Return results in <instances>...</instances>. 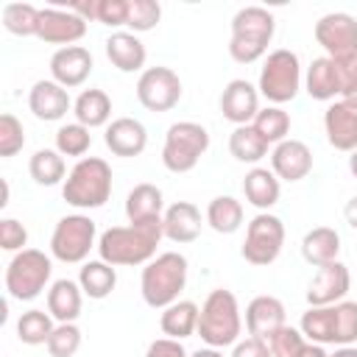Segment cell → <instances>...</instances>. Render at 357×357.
<instances>
[{
  "label": "cell",
  "instance_id": "6da1fadb",
  "mask_svg": "<svg viewBox=\"0 0 357 357\" xmlns=\"http://www.w3.org/2000/svg\"><path fill=\"white\" fill-rule=\"evenodd\" d=\"M165 237L162 223H128L112 226L98 237V254L109 265H148L156 257V245Z\"/></svg>",
  "mask_w": 357,
  "mask_h": 357
},
{
  "label": "cell",
  "instance_id": "7a4b0ae2",
  "mask_svg": "<svg viewBox=\"0 0 357 357\" xmlns=\"http://www.w3.org/2000/svg\"><path fill=\"white\" fill-rule=\"evenodd\" d=\"M301 335L318 346H351L357 340V301L310 307L298 324Z\"/></svg>",
  "mask_w": 357,
  "mask_h": 357
},
{
  "label": "cell",
  "instance_id": "3957f363",
  "mask_svg": "<svg viewBox=\"0 0 357 357\" xmlns=\"http://www.w3.org/2000/svg\"><path fill=\"white\" fill-rule=\"evenodd\" d=\"M276 31V20L262 6H245L231 17V39L229 56L237 64H254L265 56Z\"/></svg>",
  "mask_w": 357,
  "mask_h": 357
},
{
  "label": "cell",
  "instance_id": "277c9868",
  "mask_svg": "<svg viewBox=\"0 0 357 357\" xmlns=\"http://www.w3.org/2000/svg\"><path fill=\"white\" fill-rule=\"evenodd\" d=\"M184 284H187V257L178 251H165L153 257L139 276L142 301L153 310H165L173 301H178Z\"/></svg>",
  "mask_w": 357,
  "mask_h": 357
},
{
  "label": "cell",
  "instance_id": "5b68a950",
  "mask_svg": "<svg viewBox=\"0 0 357 357\" xmlns=\"http://www.w3.org/2000/svg\"><path fill=\"white\" fill-rule=\"evenodd\" d=\"M61 195L75 209H98L112 195V167L100 156H84L67 173Z\"/></svg>",
  "mask_w": 357,
  "mask_h": 357
},
{
  "label": "cell",
  "instance_id": "8992f818",
  "mask_svg": "<svg viewBox=\"0 0 357 357\" xmlns=\"http://www.w3.org/2000/svg\"><path fill=\"white\" fill-rule=\"evenodd\" d=\"M243 332V318H240V304L231 290H212L206 301L201 304L198 315V335L206 346L212 349H226L234 346Z\"/></svg>",
  "mask_w": 357,
  "mask_h": 357
},
{
  "label": "cell",
  "instance_id": "52a82bcc",
  "mask_svg": "<svg viewBox=\"0 0 357 357\" xmlns=\"http://www.w3.org/2000/svg\"><path fill=\"white\" fill-rule=\"evenodd\" d=\"M206 151H209V131L201 123L178 120L165 134L162 165L170 173H190Z\"/></svg>",
  "mask_w": 357,
  "mask_h": 357
},
{
  "label": "cell",
  "instance_id": "ba28073f",
  "mask_svg": "<svg viewBox=\"0 0 357 357\" xmlns=\"http://www.w3.org/2000/svg\"><path fill=\"white\" fill-rule=\"evenodd\" d=\"M53 262L39 248H22L6 265V290L17 301H33L50 282Z\"/></svg>",
  "mask_w": 357,
  "mask_h": 357
},
{
  "label": "cell",
  "instance_id": "9c48e42d",
  "mask_svg": "<svg viewBox=\"0 0 357 357\" xmlns=\"http://www.w3.org/2000/svg\"><path fill=\"white\" fill-rule=\"evenodd\" d=\"M257 89L273 106L293 100L301 89V61H298V56L287 47H279V50L268 53V59L259 70V86Z\"/></svg>",
  "mask_w": 357,
  "mask_h": 357
},
{
  "label": "cell",
  "instance_id": "30bf717a",
  "mask_svg": "<svg viewBox=\"0 0 357 357\" xmlns=\"http://www.w3.org/2000/svg\"><path fill=\"white\" fill-rule=\"evenodd\" d=\"M95 237H98V226L89 215H81V212L64 215L50 234V254L67 265L84 262L95 248Z\"/></svg>",
  "mask_w": 357,
  "mask_h": 357
},
{
  "label": "cell",
  "instance_id": "8fae6325",
  "mask_svg": "<svg viewBox=\"0 0 357 357\" xmlns=\"http://www.w3.org/2000/svg\"><path fill=\"white\" fill-rule=\"evenodd\" d=\"M282 245H284V223L271 212H259L251 218V223L245 229V243H243L240 254L248 265L262 268V265H271L279 259Z\"/></svg>",
  "mask_w": 357,
  "mask_h": 357
},
{
  "label": "cell",
  "instance_id": "7c38bea8",
  "mask_svg": "<svg viewBox=\"0 0 357 357\" xmlns=\"http://www.w3.org/2000/svg\"><path fill=\"white\" fill-rule=\"evenodd\" d=\"M315 42L326 50L332 61L357 59V20L346 11H329L315 22Z\"/></svg>",
  "mask_w": 357,
  "mask_h": 357
},
{
  "label": "cell",
  "instance_id": "4fadbf2b",
  "mask_svg": "<svg viewBox=\"0 0 357 357\" xmlns=\"http://www.w3.org/2000/svg\"><path fill=\"white\" fill-rule=\"evenodd\" d=\"M181 78L170 67H148L137 81V100L148 112H170L181 100Z\"/></svg>",
  "mask_w": 357,
  "mask_h": 357
},
{
  "label": "cell",
  "instance_id": "5bb4252c",
  "mask_svg": "<svg viewBox=\"0 0 357 357\" xmlns=\"http://www.w3.org/2000/svg\"><path fill=\"white\" fill-rule=\"evenodd\" d=\"M349 284H351V276H349V268L340 259H335L329 265H321L318 273L312 276L310 287H307V304L310 307L337 304V301L346 298Z\"/></svg>",
  "mask_w": 357,
  "mask_h": 357
},
{
  "label": "cell",
  "instance_id": "9a60e30c",
  "mask_svg": "<svg viewBox=\"0 0 357 357\" xmlns=\"http://www.w3.org/2000/svg\"><path fill=\"white\" fill-rule=\"evenodd\" d=\"M86 33V20L73 14L70 8H42L39 11V39L47 45L70 47Z\"/></svg>",
  "mask_w": 357,
  "mask_h": 357
},
{
  "label": "cell",
  "instance_id": "2e32d148",
  "mask_svg": "<svg viewBox=\"0 0 357 357\" xmlns=\"http://www.w3.org/2000/svg\"><path fill=\"white\" fill-rule=\"evenodd\" d=\"M220 112L234 126H251L259 112V89L245 78L229 81L220 92Z\"/></svg>",
  "mask_w": 357,
  "mask_h": 357
},
{
  "label": "cell",
  "instance_id": "e0dca14e",
  "mask_svg": "<svg viewBox=\"0 0 357 357\" xmlns=\"http://www.w3.org/2000/svg\"><path fill=\"white\" fill-rule=\"evenodd\" d=\"M95 61H92V53L81 45H70V47H59L53 56H50V78L56 84H61L64 89H73V86H81L89 73H92Z\"/></svg>",
  "mask_w": 357,
  "mask_h": 357
},
{
  "label": "cell",
  "instance_id": "ac0fdd59",
  "mask_svg": "<svg viewBox=\"0 0 357 357\" xmlns=\"http://www.w3.org/2000/svg\"><path fill=\"white\" fill-rule=\"evenodd\" d=\"M271 170L279 181H301L312 170V151L301 139H284L273 145L271 153Z\"/></svg>",
  "mask_w": 357,
  "mask_h": 357
},
{
  "label": "cell",
  "instance_id": "d6986e66",
  "mask_svg": "<svg viewBox=\"0 0 357 357\" xmlns=\"http://www.w3.org/2000/svg\"><path fill=\"white\" fill-rule=\"evenodd\" d=\"M28 109L33 112L36 120H45V123H56L61 120L70 109H73V100H70V92L56 84L53 78H45V81H36L28 92Z\"/></svg>",
  "mask_w": 357,
  "mask_h": 357
},
{
  "label": "cell",
  "instance_id": "ffe728a7",
  "mask_svg": "<svg viewBox=\"0 0 357 357\" xmlns=\"http://www.w3.org/2000/svg\"><path fill=\"white\" fill-rule=\"evenodd\" d=\"M324 131L335 151H357V109L346 106L343 100H332L324 112Z\"/></svg>",
  "mask_w": 357,
  "mask_h": 357
},
{
  "label": "cell",
  "instance_id": "44dd1931",
  "mask_svg": "<svg viewBox=\"0 0 357 357\" xmlns=\"http://www.w3.org/2000/svg\"><path fill=\"white\" fill-rule=\"evenodd\" d=\"M284 326V304L276 296H257L245 307V329L251 337L271 340Z\"/></svg>",
  "mask_w": 357,
  "mask_h": 357
},
{
  "label": "cell",
  "instance_id": "7402d4cb",
  "mask_svg": "<svg viewBox=\"0 0 357 357\" xmlns=\"http://www.w3.org/2000/svg\"><path fill=\"white\" fill-rule=\"evenodd\" d=\"M103 142L106 148L114 153V156H123V159H131V156H139L148 145V131L139 120L134 117H117L106 126V134H103Z\"/></svg>",
  "mask_w": 357,
  "mask_h": 357
},
{
  "label": "cell",
  "instance_id": "603a6c76",
  "mask_svg": "<svg viewBox=\"0 0 357 357\" xmlns=\"http://www.w3.org/2000/svg\"><path fill=\"white\" fill-rule=\"evenodd\" d=\"M126 218L128 223L145 226V223H162L165 218V198L156 184H137L126 195Z\"/></svg>",
  "mask_w": 357,
  "mask_h": 357
},
{
  "label": "cell",
  "instance_id": "cb8c5ba5",
  "mask_svg": "<svg viewBox=\"0 0 357 357\" xmlns=\"http://www.w3.org/2000/svg\"><path fill=\"white\" fill-rule=\"evenodd\" d=\"M201 209L190 201H176L165 209L162 218V231L173 243H192L201 234Z\"/></svg>",
  "mask_w": 357,
  "mask_h": 357
},
{
  "label": "cell",
  "instance_id": "d4e9b609",
  "mask_svg": "<svg viewBox=\"0 0 357 357\" xmlns=\"http://www.w3.org/2000/svg\"><path fill=\"white\" fill-rule=\"evenodd\" d=\"M106 59L120 70V73H139L145 67L148 50L139 42L137 33L131 31H114L106 39Z\"/></svg>",
  "mask_w": 357,
  "mask_h": 357
},
{
  "label": "cell",
  "instance_id": "484cf974",
  "mask_svg": "<svg viewBox=\"0 0 357 357\" xmlns=\"http://www.w3.org/2000/svg\"><path fill=\"white\" fill-rule=\"evenodd\" d=\"M304 89L312 100H335L340 98V70L337 61H332L329 56L312 59V64L307 67L304 75Z\"/></svg>",
  "mask_w": 357,
  "mask_h": 357
},
{
  "label": "cell",
  "instance_id": "4316f807",
  "mask_svg": "<svg viewBox=\"0 0 357 357\" xmlns=\"http://www.w3.org/2000/svg\"><path fill=\"white\" fill-rule=\"evenodd\" d=\"M243 192H245V201L251 206H257L259 212H268L279 201L282 184H279V178H276L273 170H268V167H251L245 173V178H243Z\"/></svg>",
  "mask_w": 357,
  "mask_h": 357
},
{
  "label": "cell",
  "instance_id": "83f0119b",
  "mask_svg": "<svg viewBox=\"0 0 357 357\" xmlns=\"http://www.w3.org/2000/svg\"><path fill=\"white\" fill-rule=\"evenodd\" d=\"M81 284L73 279H56L47 290V312L59 321V324H75V318L81 315Z\"/></svg>",
  "mask_w": 357,
  "mask_h": 357
},
{
  "label": "cell",
  "instance_id": "f1b7e54d",
  "mask_svg": "<svg viewBox=\"0 0 357 357\" xmlns=\"http://www.w3.org/2000/svg\"><path fill=\"white\" fill-rule=\"evenodd\" d=\"M337 254H340V234L332 226H315L301 240V257L315 268L335 262Z\"/></svg>",
  "mask_w": 357,
  "mask_h": 357
},
{
  "label": "cell",
  "instance_id": "f546056e",
  "mask_svg": "<svg viewBox=\"0 0 357 357\" xmlns=\"http://www.w3.org/2000/svg\"><path fill=\"white\" fill-rule=\"evenodd\" d=\"M198 315H201V307L190 298H178L173 301L170 307L162 310V318H159V326L167 337L173 340H184L190 337L192 332H198Z\"/></svg>",
  "mask_w": 357,
  "mask_h": 357
},
{
  "label": "cell",
  "instance_id": "4dcf8cb0",
  "mask_svg": "<svg viewBox=\"0 0 357 357\" xmlns=\"http://www.w3.org/2000/svg\"><path fill=\"white\" fill-rule=\"evenodd\" d=\"M73 114H75V123L86 126V128H100V126H109V117H112V98L103 92V89H84L75 103H73Z\"/></svg>",
  "mask_w": 357,
  "mask_h": 357
},
{
  "label": "cell",
  "instance_id": "1f68e13d",
  "mask_svg": "<svg viewBox=\"0 0 357 357\" xmlns=\"http://www.w3.org/2000/svg\"><path fill=\"white\" fill-rule=\"evenodd\" d=\"M78 284H81L84 296L100 301V298L112 296V290L117 284V271H114V265H109L103 259H89L78 271Z\"/></svg>",
  "mask_w": 357,
  "mask_h": 357
},
{
  "label": "cell",
  "instance_id": "d6a6232c",
  "mask_svg": "<svg viewBox=\"0 0 357 357\" xmlns=\"http://www.w3.org/2000/svg\"><path fill=\"white\" fill-rule=\"evenodd\" d=\"M206 223L218 234H234L243 226V204L231 195H215L206 206Z\"/></svg>",
  "mask_w": 357,
  "mask_h": 357
},
{
  "label": "cell",
  "instance_id": "836d02e7",
  "mask_svg": "<svg viewBox=\"0 0 357 357\" xmlns=\"http://www.w3.org/2000/svg\"><path fill=\"white\" fill-rule=\"evenodd\" d=\"M229 151L237 162L257 165L262 156H268V142L257 134L254 126H234V131L229 134Z\"/></svg>",
  "mask_w": 357,
  "mask_h": 357
},
{
  "label": "cell",
  "instance_id": "e575fe53",
  "mask_svg": "<svg viewBox=\"0 0 357 357\" xmlns=\"http://www.w3.org/2000/svg\"><path fill=\"white\" fill-rule=\"evenodd\" d=\"M28 173H31V178H33L36 184L53 187V184H59V181L67 176V165H64V156H61L59 151H53V148H39V151L31 156V162H28Z\"/></svg>",
  "mask_w": 357,
  "mask_h": 357
},
{
  "label": "cell",
  "instance_id": "d590c367",
  "mask_svg": "<svg viewBox=\"0 0 357 357\" xmlns=\"http://www.w3.org/2000/svg\"><path fill=\"white\" fill-rule=\"evenodd\" d=\"M251 126L257 128V134H259L268 145H279V142H284L287 134H290V114H287L282 106H265V109L257 112V117H254Z\"/></svg>",
  "mask_w": 357,
  "mask_h": 357
},
{
  "label": "cell",
  "instance_id": "8d00e7d4",
  "mask_svg": "<svg viewBox=\"0 0 357 357\" xmlns=\"http://www.w3.org/2000/svg\"><path fill=\"white\" fill-rule=\"evenodd\" d=\"M56 324H53V315L45 312V310H28L20 315L17 321V337L25 343V346H42L50 340Z\"/></svg>",
  "mask_w": 357,
  "mask_h": 357
},
{
  "label": "cell",
  "instance_id": "74e56055",
  "mask_svg": "<svg viewBox=\"0 0 357 357\" xmlns=\"http://www.w3.org/2000/svg\"><path fill=\"white\" fill-rule=\"evenodd\" d=\"M39 11L31 3H6L3 6V28L14 36H36L39 33Z\"/></svg>",
  "mask_w": 357,
  "mask_h": 357
},
{
  "label": "cell",
  "instance_id": "f35d334b",
  "mask_svg": "<svg viewBox=\"0 0 357 357\" xmlns=\"http://www.w3.org/2000/svg\"><path fill=\"white\" fill-rule=\"evenodd\" d=\"M92 145V134L81 123H67L56 131V151L61 156H84Z\"/></svg>",
  "mask_w": 357,
  "mask_h": 357
},
{
  "label": "cell",
  "instance_id": "ab89813d",
  "mask_svg": "<svg viewBox=\"0 0 357 357\" xmlns=\"http://www.w3.org/2000/svg\"><path fill=\"white\" fill-rule=\"evenodd\" d=\"M162 20V6L156 0H128V28L131 33H145Z\"/></svg>",
  "mask_w": 357,
  "mask_h": 357
},
{
  "label": "cell",
  "instance_id": "60d3db41",
  "mask_svg": "<svg viewBox=\"0 0 357 357\" xmlns=\"http://www.w3.org/2000/svg\"><path fill=\"white\" fill-rule=\"evenodd\" d=\"M45 346H47L50 357H73L81 349V329L75 324H56V329Z\"/></svg>",
  "mask_w": 357,
  "mask_h": 357
},
{
  "label": "cell",
  "instance_id": "b9f144b4",
  "mask_svg": "<svg viewBox=\"0 0 357 357\" xmlns=\"http://www.w3.org/2000/svg\"><path fill=\"white\" fill-rule=\"evenodd\" d=\"M22 145H25V128H22V123L11 112H3L0 114V156L8 159L17 151H22Z\"/></svg>",
  "mask_w": 357,
  "mask_h": 357
},
{
  "label": "cell",
  "instance_id": "7bdbcfd3",
  "mask_svg": "<svg viewBox=\"0 0 357 357\" xmlns=\"http://www.w3.org/2000/svg\"><path fill=\"white\" fill-rule=\"evenodd\" d=\"M304 343H307V337L301 335V329L287 326V324L268 340L273 357H298V351L304 349Z\"/></svg>",
  "mask_w": 357,
  "mask_h": 357
},
{
  "label": "cell",
  "instance_id": "ee69618b",
  "mask_svg": "<svg viewBox=\"0 0 357 357\" xmlns=\"http://www.w3.org/2000/svg\"><path fill=\"white\" fill-rule=\"evenodd\" d=\"M25 243H28V229L14 218H3L0 220V248L3 251H22Z\"/></svg>",
  "mask_w": 357,
  "mask_h": 357
},
{
  "label": "cell",
  "instance_id": "f6af8a7d",
  "mask_svg": "<svg viewBox=\"0 0 357 357\" xmlns=\"http://www.w3.org/2000/svg\"><path fill=\"white\" fill-rule=\"evenodd\" d=\"M98 22L120 28L128 22V0H98Z\"/></svg>",
  "mask_w": 357,
  "mask_h": 357
},
{
  "label": "cell",
  "instance_id": "bcb514c9",
  "mask_svg": "<svg viewBox=\"0 0 357 357\" xmlns=\"http://www.w3.org/2000/svg\"><path fill=\"white\" fill-rule=\"evenodd\" d=\"M145 357H190L187 349L181 346V340H173V337H159L148 346Z\"/></svg>",
  "mask_w": 357,
  "mask_h": 357
},
{
  "label": "cell",
  "instance_id": "7dc6e473",
  "mask_svg": "<svg viewBox=\"0 0 357 357\" xmlns=\"http://www.w3.org/2000/svg\"><path fill=\"white\" fill-rule=\"evenodd\" d=\"M231 357H273V354H271L268 340H259V337H245V340H237V343H234Z\"/></svg>",
  "mask_w": 357,
  "mask_h": 357
},
{
  "label": "cell",
  "instance_id": "c3c4849f",
  "mask_svg": "<svg viewBox=\"0 0 357 357\" xmlns=\"http://www.w3.org/2000/svg\"><path fill=\"white\" fill-rule=\"evenodd\" d=\"M298 357H329V354H326V349H324V346H318V343H310V340H307V343H304V349L298 351Z\"/></svg>",
  "mask_w": 357,
  "mask_h": 357
},
{
  "label": "cell",
  "instance_id": "681fc988",
  "mask_svg": "<svg viewBox=\"0 0 357 357\" xmlns=\"http://www.w3.org/2000/svg\"><path fill=\"white\" fill-rule=\"evenodd\" d=\"M343 215H346V223H349L351 229H357V195H354V198H349V204H346Z\"/></svg>",
  "mask_w": 357,
  "mask_h": 357
},
{
  "label": "cell",
  "instance_id": "f907efd6",
  "mask_svg": "<svg viewBox=\"0 0 357 357\" xmlns=\"http://www.w3.org/2000/svg\"><path fill=\"white\" fill-rule=\"evenodd\" d=\"M190 357H223V351H220V349H212V346H206V349H198V351H192Z\"/></svg>",
  "mask_w": 357,
  "mask_h": 357
},
{
  "label": "cell",
  "instance_id": "816d5d0a",
  "mask_svg": "<svg viewBox=\"0 0 357 357\" xmlns=\"http://www.w3.org/2000/svg\"><path fill=\"white\" fill-rule=\"evenodd\" d=\"M329 357H357V349L354 346H337Z\"/></svg>",
  "mask_w": 357,
  "mask_h": 357
},
{
  "label": "cell",
  "instance_id": "f5cc1de1",
  "mask_svg": "<svg viewBox=\"0 0 357 357\" xmlns=\"http://www.w3.org/2000/svg\"><path fill=\"white\" fill-rule=\"evenodd\" d=\"M340 100H343L346 106H351V109H357V89H354V92H349V95H346V98H340Z\"/></svg>",
  "mask_w": 357,
  "mask_h": 357
},
{
  "label": "cell",
  "instance_id": "db71d44e",
  "mask_svg": "<svg viewBox=\"0 0 357 357\" xmlns=\"http://www.w3.org/2000/svg\"><path fill=\"white\" fill-rule=\"evenodd\" d=\"M349 170H351V176L357 178V151H351V156H349Z\"/></svg>",
  "mask_w": 357,
  "mask_h": 357
}]
</instances>
